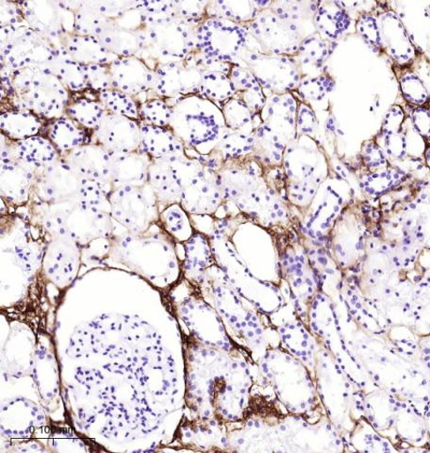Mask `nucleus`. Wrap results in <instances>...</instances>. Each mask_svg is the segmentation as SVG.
Wrapping results in <instances>:
<instances>
[{
    "label": "nucleus",
    "instance_id": "nucleus-1",
    "mask_svg": "<svg viewBox=\"0 0 430 453\" xmlns=\"http://www.w3.org/2000/svg\"><path fill=\"white\" fill-rule=\"evenodd\" d=\"M319 2H272L246 24L266 54L296 56L303 42L317 33L314 16Z\"/></svg>",
    "mask_w": 430,
    "mask_h": 453
},
{
    "label": "nucleus",
    "instance_id": "nucleus-2",
    "mask_svg": "<svg viewBox=\"0 0 430 453\" xmlns=\"http://www.w3.org/2000/svg\"><path fill=\"white\" fill-rule=\"evenodd\" d=\"M3 103L11 110L31 111L40 118L59 119L71 96L64 83L47 66L2 71Z\"/></svg>",
    "mask_w": 430,
    "mask_h": 453
},
{
    "label": "nucleus",
    "instance_id": "nucleus-3",
    "mask_svg": "<svg viewBox=\"0 0 430 453\" xmlns=\"http://www.w3.org/2000/svg\"><path fill=\"white\" fill-rule=\"evenodd\" d=\"M172 106L169 127L185 149L208 156L218 146L226 123L220 107L202 95L166 99Z\"/></svg>",
    "mask_w": 430,
    "mask_h": 453
},
{
    "label": "nucleus",
    "instance_id": "nucleus-4",
    "mask_svg": "<svg viewBox=\"0 0 430 453\" xmlns=\"http://www.w3.org/2000/svg\"><path fill=\"white\" fill-rule=\"evenodd\" d=\"M199 25L173 13H143L142 24L137 31L141 45L138 56L146 53L154 70L157 65L188 58L196 51Z\"/></svg>",
    "mask_w": 430,
    "mask_h": 453
},
{
    "label": "nucleus",
    "instance_id": "nucleus-5",
    "mask_svg": "<svg viewBox=\"0 0 430 453\" xmlns=\"http://www.w3.org/2000/svg\"><path fill=\"white\" fill-rule=\"evenodd\" d=\"M321 162L318 142L311 136L297 135L286 147L282 168L287 197L300 211L310 206L324 180L319 173Z\"/></svg>",
    "mask_w": 430,
    "mask_h": 453
},
{
    "label": "nucleus",
    "instance_id": "nucleus-6",
    "mask_svg": "<svg viewBox=\"0 0 430 453\" xmlns=\"http://www.w3.org/2000/svg\"><path fill=\"white\" fill-rule=\"evenodd\" d=\"M44 219L49 230L62 231L76 241L107 236L112 230L109 212L81 201L63 204L42 203Z\"/></svg>",
    "mask_w": 430,
    "mask_h": 453
},
{
    "label": "nucleus",
    "instance_id": "nucleus-7",
    "mask_svg": "<svg viewBox=\"0 0 430 453\" xmlns=\"http://www.w3.org/2000/svg\"><path fill=\"white\" fill-rule=\"evenodd\" d=\"M57 47L26 20L2 27V66L9 70L45 66L55 54Z\"/></svg>",
    "mask_w": 430,
    "mask_h": 453
},
{
    "label": "nucleus",
    "instance_id": "nucleus-8",
    "mask_svg": "<svg viewBox=\"0 0 430 453\" xmlns=\"http://www.w3.org/2000/svg\"><path fill=\"white\" fill-rule=\"evenodd\" d=\"M203 165L185 151L152 160L148 183L157 197L160 212L170 205L180 203L184 188L203 173Z\"/></svg>",
    "mask_w": 430,
    "mask_h": 453
},
{
    "label": "nucleus",
    "instance_id": "nucleus-9",
    "mask_svg": "<svg viewBox=\"0 0 430 453\" xmlns=\"http://www.w3.org/2000/svg\"><path fill=\"white\" fill-rule=\"evenodd\" d=\"M250 37L245 25L207 18L197 27L196 53L207 60L239 65Z\"/></svg>",
    "mask_w": 430,
    "mask_h": 453
},
{
    "label": "nucleus",
    "instance_id": "nucleus-10",
    "mask_svg": "<svg viewBox=\"0 0 430 453\" xmlns=\"http://www.w3.org/2000/svg\"><path fill=\"white\" fill-rule=\"evenodd\" d=\"M239 65L250 71L262 85L266 96L271 94L293 93L303 80L295 56L266 54L248 48Z\"/></svg>",
    "mask_w": 430,
    "mask_h": 453
},
{
    "label": "nucleus",
    "instance_id": "nucleus-11",
    "mask_svg": "<svg viewBox=\"0 0 430 453\" xmlns=\"http://www.w3.org/2000/svg\"><path fill=\"white\" fill-rule=\"evenodd\" d=\"M147 188L148 184L142 188H120L109 196L111 219L136 234L145 233L160 217L157 197L150 186L149 190Z\"/></svg>",
    "mask_w": 430,
    "mask_h": 453
},
{
    "label": "nucleus",
    "instance_id": "nucleus-12",
    "mask_svg": "<svg viewBox=\"0 0 430 453\" xmlns=\"http://www.w3.org/2000/svg\"><path fill=\"white\" fill-rule=\"evenodd\" d=\"M83 177L61 157L36 169L33 194L39 203L49 205L80 201Z\"/></svg>",
    "mask_w": 430,
    "mask_h": 453
},
{
    "label": "nucleus",
    "instance_id": "nucleus-13",
    "mask_svg": "<svg viewBox=\"0 0 430 453\" xmlns=\"http://www.w3.org/2000/svg\"><path fill=\"white\" fill-rule=\"evenodd\" d=\"M19 4L26 22L56 46H63L66 37L75 35V12L68 2L32 0Z\"/></svg>",
    "mask_w": 430,
    "mask_h": 453
},
{
    "label": "nucleus",
    "instance_id": "nucleus-14",
    "mask_svg": "<svg viewBox=\"0 0 430 453\" xmlns=\"http://www.w3.org/2000/svg\"><path fill=\"white\" fill-rule=\"evenodd\" d=\"M202 76L195 53L180 61L157 65L153 93L164 99L198 94Z\"/></svg>",
    "mask_w": 430,
    "mask_h": 453
},
{
    "label": "nucleus",
    "instance_id": "nucleus-15",
    "mask_svg": "<svg viewBox=\"0 0 430 453\" xmlns=\"http://www.w3.org/2000/svg\"><path fill=\"white\" fill-rule=\"evenodd\" d=\"M93 143L111 154L140 150L141 122L111 111L92 131Z\"/></svg>",
    "mask_w": 430,
    "mask_h": 453
},
{
    "label": "nucleus",
    "instance_id": "nucleus-16",
    "mask_svg": "<svg viewBox=\"0 0 430 453\" xmlns=\"http://www.w3.org/2000/svg\"><path fill=\"white\" fill-rule=\"evenodd\" d=\"M225 203L218 172L206 166L181 195L180 205L190 216H214Z\"/></svg>",
    "mask_w": 430,
    "mask_h": 453
},
{
    "label": "nucleus",
    "instance_id": "nucleus-17",
    "mask_svg": "<svg viewBox=\"0 0 430 453\" xmlns=\"http://www.w3.org/2000/svg\"><path fill=\"white\" fill-rule=\"evenodd\" d=\"M2 188L3 201L14 207H22L31 200L36 169L13 156L3 153Z\"/></svg>",
    "mask_w": 430,
    "mask_h": 453
},
{
    "label": "nucleus",
    "instance_id": "nucleus-18",
    "mask_svg": "<svg viewBox=\"0 0 430 453\" xmlns=\"http://www.w3.org/2000/svg\"><path fill=\"white\" fill-rule=\"evenodd\" d=\"M112 89L132 96L153 91L155 70L138 56L122 57L109 65Z\"/></svg>",
    "mask_w": 430,
    "mask_h": 453
},
{
    "label": "nucleus",
    "instance_id": "nucleus-19",
    "mask_svg": "<svg viewBox=\"0 0 430 453\" xmlns=\"http://www.w3.org/2000/svg\"><path fill=\"white\" fill-rule=\"evenodd\" d=\"M297 110L293 93L268 95L260 112L262 123L288 145L297 137Z\"/></svg>",
    "mask_w": 430,
    "mask_h": 453
},
{
    "label": "nucleus",
    "instance_id": "nucleus-20",
    "mask_svg": "<svg viewBox=\"0 0 430 453\" xmlns=\"http://www.w3.org/2000/svg\"><path fill=\"white\" fill-rule=\"evenodd\" d=\"M151 163L150 156L141 150L111 154L109 183L112 191L125 187L147 186Z\"/></svg>",
    "mask_w": 430,
    "mask_h": 453
},
{
    "label": "nucleus",
    "instance_id": "nucleus-21",
    "mask_svg": "<svg viewBox=\"0 0 430 453\" xmlns=\"http://www.w3.org/2000/svg\"><path fill=\"white\" fill-rule=\"evenodd\" d=\"M61 158L81 177L102 182L112 192L109 183L111 153L102 146L96 143L84 145L61 154Z\"/></svg>",
    "mask_w": 430,
    "mask_h": 453
},
{
    "label": "nucleus",
    "instance_id": "nucleus-22",
    "mask_svg": "<svg viewBox=\"0 0 430 453\" xmlns=\"http://www.w3.org/2000/svg\"><path fill=\"white\" fill-rule=\"evenodd\" d=\"M140 150L152 160L185 151V146L170 127L141 123Z\"/></svg>",
    "mask_w": 430,
    "mask_h": 453
},
{
    "label": "nucleus",
    "instance_id": "nucleus-23",
    "mask_svg": "<svg viewBox=\"0 0 430 453\" xmlns=\"http://www.w3.org/2000/svg\"><path fill=\"white\" fill-rule=\"evenodd\" d=\"M10 149L13 157L35 169L44 167L61 157L51 140L40 134L14 142Z\"/></svg>",
    "mask_w": 430,
    "mask_h": 453
},
{
    "label": "nucleus",
    "instance_id": "nucleus-24",
    "mask_svg": "<svg viewBox=\"0 0 430 453\" xmlns=\"http://www.w3.org/2000/svg\"><path fill=\"white\" fill-rule=\"evenodd\" d=\"M271 0H260V2H250V0H214L209 2L207 7V18L219 19L232 21L240 25H246L252 22L259 12L269 7Z\"/></svg>",
    "mask_w": 430,
    "mask_h": 453
},
{
    "label": "nucleus",
    "instance_id": "nucleus-25",
    "mask_svg": "<svg viewBox=\"0 0 430 453\" xmlns=\"http://www.w3.org/2000/svg\"><path fill=\"white\" fill-rule=\"evenodd\" d=\"M63 46L83 65H110L119 59V57L111 53L96 36L72 35L64 40Z\"/></svg>",
    "mask_w": 430,
    "mask_h": 453
},
{
    "label": "nucleus",
    "instance_id": "nucleus-26",
    "mask_svg": "<svg viewBox=\"0 0 430 453\" xmlns=\"http://www.w3.org/2000/svg\"><path fill=\"white\" fill-rule=\"evenodd\" d=\"M350 25L351 19L342 3L319 2L314 26L322 37L335 40L345 34Z\"/></svg>",
    "mask_w": 430,
    "mask_h": 453
},
{
    "label": "nucleus",
    "instance_id": "nucleus-27",
    "mask_svg": "<svg viewBox=\"0 0 430 453\" xmlns=\"http://www.w3.org/2000/svg\"><path fill=\"white\" fill-rule=\"evenodd\" d=\"M333 50L332 42L318 32L308 36L295 56L303 73V79L314 77V73L323 68Z\"/></svg>",
    "mask_w": 430,
    "mask_h": 453
},
{
    "label": "nucleus",
    "instance_id": "nucleus-28",
    "mask_svg": "<svg viewBox=\"0 0 430 453\" xmlns=\"http://www.w3.org/2000/svg\"><path fill=\"white\" fill-rule=\"evenodd\" d=\"M45 66L59 78L70 92L88 91L84 65L77 62L64 46L57 47L53 58Z\"/></svg>",
    "mask_w": 430,
    "mask_h": 453
},
{
    "label": "nucleus",
    "instance_id": "nucleus-29",
    "mask_svg": "<svg viewBox=\"0 0 430 453\" xmlns=\"http://www.w3.org/2000/svg\"><path fill=\"white\" fill-rule=\"evenodd\" d=\"M89 130L65 115L53 122L49 138L60 154L93 143Z\"/></svg>",
    "mask_w": 430,
    "mask_h": 453
},
{
    "label": "nucleus",
    "instance_id": "nucleus-30",
    "mask_svg": "<svg viewBox=\"0 0 430 453\" xmlns=\"http://www.w3.org/2000/svg\"><path fill=\"white\" fill-rule=\"evenodd\" d=\"M287 144L262 123L254 131L252 157L264 168L282 166Z\"/></svg>",
    "mask_w": 430,
    "mask_h": 453
},
{
    "label": "nucleus",
    "instance_id": "nucleus-31",
    "mask_svg": "<svg viewBox=\"0 0 430 453\" xmlns=\"http://www.w3.org/2000/svg\"><path fill=\"white\" fill-rule=\"evenodd\" d=\"M229 76L235 90L234 97L245 104L254 116L260 113L266 102V94L259 81L248 68L238 65H234Z\"/></svg>",
    "mask_w": 430,
    "mask_h": 453
},
{
    "label": "nucleus",
    "instance_id": "nucleus-32",
    "mask_svg": "<svg viewBox=\"0 0 430 453\" xmlns=\"http://www.w3.org/2000/svg\"><path fill=\"white\" fill-rule=\"evenodd\" d=\"M3 134L12 141L19 142L35 135L42 130L40 117L27 110H11L4 111L0 118Z\"/></svg>",
    "mask_w": 430,
    "mask_h": 453
},
{
    "label": "nucleus",
    "instance_id": "nucleus-33",
    "mask_svg": "<svg viewBox=\"0 0 430 453\" xmlns=\"http://www.w3.org/2000/svg\"><path fill=\"white\" fill-rule=\"evenodd\" d=\"M229 75L231 74L223 71H203L198 94L222 108L235 95L234 83Z\"/></svg>",
    "mask_w": 430,
    "mask_h": 453
},
{
    "label": "nucleus",
    "instance_id": "nucleus-34",
    "mask_svg": "<svg viewBox=\"0 0 430 453\" xmlns=\"http://www.w3.org/2000/svg\"><path fill=\"white\" fill-rule=\"evenodd\" d=\"M97 38L111 53L118 56L119 58L138 56L141 52L137 33L127 30L117 24L107 27Z\"/></svg>",
    "mask_w": 430,
    "mask_h": 453
},
{
    "label": "nucleus",
    "instance_id": "nucleus-35",
    "mask_svg": "<svg viewBox=\"0 0 430 453\" xmlns=\"http://www.w3.org/2000/svg\"><path fill=\"white\" fill-rule=\"evenodd\" d=\"M109 111L92 97L71 98L65 115L89 131H94Z\"/></svg>",
    "mask_w": 430,
    "mask_h": 453
},
{
    "label": "nucleus",
    "instance_id": "nucleus-36",
    "mask_svg": "<svg viewBox=\"0 0 430 453\" xmlns=\"http://www.w3.org/2000/svg\"><path fill=\"white\" fill-rule=\"evenodd\" d=\"M227 129L254 134V115L250 108L240 99L233 97L221 108Z\"/></svg>",
    "mask_w": 430,
    "mask_h": 453
},
{
    "label": "nucleus",
    "instance_id": "nucleus-37",
    "mask_svg": "<svg viewBox=\"0 0 430 453\" xmlns=\"http://www.w3.org/2000/svg\"><path fill=\"white\" fill-rule=\"evenodd\" d=\"M334 81L327 75L306 77L301 80L293 94L300 97V102L311 105L321 102L322 99L334 88Z\"/></svg>",
    "mask_w": 430,
    "mask_h": 453
},
{
    "label": "nucleus",
    "instance_id": "nucleus-38",
    "mask_svg": "<svg viewBox=\"0 0 430 453\" xmlns=\"http://www.w3.org/2000/svg\"><path fill=\"white\" fill-rule=\"evenodd\" d=\"M98 99L109 111L141 122L139 116L140 105L132 96L111 89L99 93Z\"/></svg>",
    "mask_w": 430,
    "mask_h": 453
},
{
    "label": "nucleus",
    "instance_id": "nucleus-39",
    "mask_svg": "<svg viewBox=\"0 0 430 453\" xmlns=\"http://www.w3.org/2000/svg\"><path fill=\"white\" fill-rule=\"evenodd\" d=\"M141 123L168 127L172 116V106L166 99L151 97L139 106Z\"/></svg>",
    "mask_w": 430,
    "mask_h": 453
},
{
    "label": "nucleus",
    "instance_id": "nucleus-40",
    "mask_svg": "<svg viewBox=\"0 0 430 453\" xmlns=\"http://www.w3.org/2000/svg\"><path fill=\"white\" fill-rule=\"evenodd\" d=\"M159 220L165 230L171 234H181L193 231L189 214L180 203L170 205L160 212Z\"/></svg>",
    "mask_w": 430,
    "mask_h": 453
},
{
    "label": "nucleus",
    "instance_id": "nucleus-41",
    "mask_svg": "<svg viewBox=\"0 0 430 453\" xmlns=\"http://www.w3.org/2000/svg\"><path fill=\"white\" fill-rule=\"evenodd\" d=\"M88 91L103 93L112 89L109 65H84Z\"/></svg>",
    "mask_w": 430,
    "mask_h": 453
},
{
    "label": "nucleus",
    "instance_id": "nucleus-42",
    "mask_svg": "<svg viewBox=\"0 0 430 453\" xmlns=\"http://www.w3.org/2000/svg\"><path fill=\"white\" fill-rule=\"evenodd\" d=\"M176 16L200 24L207 19L209 2H173Z\"/></svg>",
    "mask_w": 430,
    "mask_h": 453
},
{
    "label": "nucleus",
    "instance_id": "nucleus-43",
    "mask_svg": "<svg viewBox=\"0 0 430 453\" xmlns=\"http://www.w3.org/2000/svg\"><path fill=\"white\" fill-rule=\"evenodd\" d=\"M357 32L372 47L380 50L382 48V41L380 32L379 23L376 18L371 14H364L358 19Z\"/></svg>",
    "mask_w": 430,
    "mask_h": 453
},
{
    "label": "nucleus",
    "instance_id": "nucleus-44",
    "mask_svg": "<svg viewBox=\"0 0 430 453\" xmlns=\"http://www.w3.org/2000/svg\"><path fill=\"white\" fill-rule=\"evenodd\" d=\"M318 119L311 107L304 103H298L297 110V135H309L313 137L318 129Z\"/></svg>",
    "mask_w": 430,
    "mask_h": 453
},
{
    "label": "nucleus",
    "instance_id": "nucleus-45",
    "mask_svg": "<svg viewBox=\"0 0 430 453\" xmlns=\"http://www.w3.org/2000/svg\"><path fill=\"white\" fill-rule=\"evenodd\" d=\"M2 27L25 21L24 14L19 3L2 2Z\"/></svg>",
    "mask_w": 430,
    "mask_h": 453
},
{
    "label": "nucleus",
    "instance_id": "nucleus-46",
    "mask_svg": "<svg viewBox=\"0 0 430 453\" xmlns=\"http://www.w3.org/2000/svg\"><path fill=\"white\" fill-rule=\"evenodd\" d=\"M405 244H410V239L405 241Z\"/></svg>",
    "mask_w": 430,
    "mask_h": 453
},
{
    "label": "nucleus",
    "instance_id": "nucleus-47",
    "mask_svg": "<svg viewBox=\"0 0 430 453\" xmlns=\"http://www.w3.org/2000/svg\"><path fill=\"white\" fill-rule=\"evenodd\" d=\"M423 234H418V237H421Z\"/></svg>",
    "mask_w": 430,
    "mask_h": 453
}]
</instances>
